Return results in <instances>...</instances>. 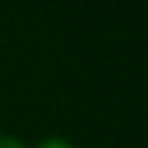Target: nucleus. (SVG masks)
Returning <instances> with one entry per match:
<instances>
[{
    "instance_id": "nucleus-1",
    "label": "nucleus",
    "mask_w": 148,
    "mask_h": 148,
    "mask_svg": "<svg viewBox=\"0 0 148 148\" xmlns=\"http://www.w3.org/2000/svg\"><path fill=\"white\" fill-rule=\"evenodd\" d=\"M36 148H73V143L60 138V135H49V138H42L36 143Z\"/></svg>"
},
{
    "instance_id": "nucleus-2",
    "label": "nucleus",
    "mask_w": 148,
    "mask_h": 148,
    "mask_svg": "<svg viewBox=\"0 0 148 148\" xmlns=\"http://www.w3.org/2000/svg\"><path fill=\"white\" fill-rule=\"evenodd\" d=\"M0 148H26L16 135H0Z\"/></svg>"
}]
</instances>
